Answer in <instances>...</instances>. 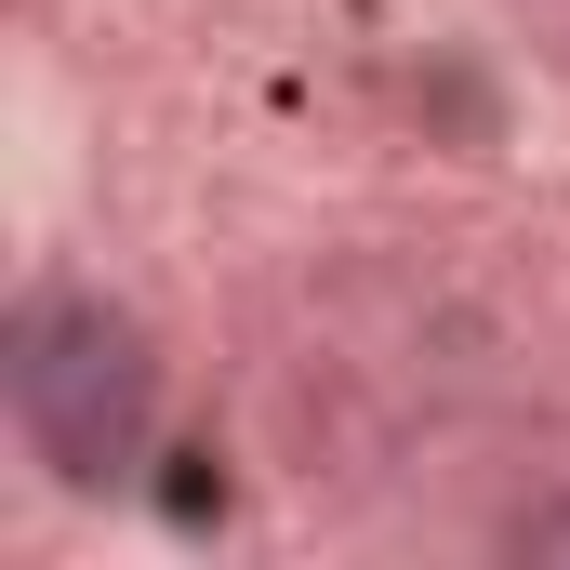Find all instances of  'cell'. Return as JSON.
<instances>
[{
	"mask_svg": "<svg viewBox=\"0 0 570 570\" xmlns=\"http://www.w3.org/2000/svg\"><path fill=\"white\" fill-rule=\"evenodd\" d=\"M13 425L27 451L53 464V478H120L146 451V399H159V358H146V332L120 305H94V292H40L27 318H13Z\"/></svg>",
	"mask_w": 570,
	"mask_h": 570,
	"instance_id": "obj_1",
	"label": "cell"
}]
</instances>
